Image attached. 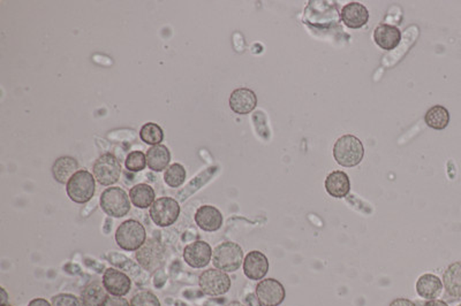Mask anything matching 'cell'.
<instances>
[{"label":"cell","instance_id":"8","mask_svg":"<svg viewBox=\"0 0 461 306\" xmlns=\"http://www.w3.org/2000/svg\"><path fill=\"white\" fill-rule=\"evenodd\" d=\"M149 214L157 226H172L180 215L179 203L171 197H161L151 205Z\"/></svg>","mask_w":461,"mask_h":306},{"label":"cell","instance_id":"3","mask_svg":"<svg viewBox=\"0 0 461 306\" xmlns=\"http://www.w3.org/2000/svg\"><path fill=\"white\" fill-rule=\"evenodd\" d=\"M95 176L87 170L75 173L66 185V193L69 200L78 204H86L93 198L96 190Z\"/></svg>","mask_w":461,"mask_h":306},{"label":"cell","instance_id":"15","mask_svg":"<svg viewBox=\"0 0 461 306\" xmlns=\"http://www.w3.org/2000/svg\"><path fill=\"white\" fill-rule=\"evenodd\" d=\"M340 16L346 27L350 29H360L365 27L368 22L369 12L365 5L353 1V3L346 4L343 7Z\"/></svg>","mask_w":461,"mask_h":306},{"label":"cell","instance_id":"25","mask_svg":"<svg viewBox=\"0 0 461 306\" xmlns=\"http://www.w3.org/2000/svg\"><path fill=\"white\" fill-rule=\"evenodd\" d=\"M425 121L429 128L435 131H443L450 123V113L447 107L442 105H434L430 107L425 116Z\"/></svg>","mask_w":461,"mask_h":306},{"label":"cell","instance_id":"35","mask_svg":"<svg viewBox=\"0 0 461 306\" xmlns=\"http://www.w3.org/2000/svg\"><path fill=\"white\" fill-rule=\"evenodd\" d=\"M1 295H3V298H1V306H5L7 305L6 302H7V294L6 292H5V289L1 288Z\"/></svg>","mask_w":461,"mask_h":306},{"label":"cell","instance_id":"18","mask_svg":"<svg viewBox=\"0 0 461 306\" xmlns=\"http://www.w3.org/2000/svg\"><path fill=\"white\" fill-rule=\"evenodd\" d=\"M325 190L333 198H345L350 191V181L346 173L335 170L325 178Z\"/></svg>","mask_w":461,"mask_h":306},{"label":"cell","instance_id":"10","mask_svg":"<svg viewBox=\"0 0 461 306\" xmlns=\"http://www.w3.org/2000/svg\"><path fill=\"white\" fill-rule=\"evenodd\" d=\"M256 297L262 306H279L284 302L286 292L278 280H260L256 285Z\"/></svg>","mask_w":461,"mask_h":306},{"label":"cell","instance_id":"9","mask_svg":"<svg viewBox=\"0 0 461 306\" xmlns=\"http://www.w3.org/2000/svg\"><path fill=\"white\" fill-rule=\"evenodd\" d=\"M198 285L203 294L208 296H222L230 289V277L217 268H210L198 277Z\"/></svg>","mask_w":461,"mask_h":306},{"label":"cell","instance_id":"11","mask_svg":"<svg viewBox=\"0 0 461 306\" xmlns=\"http://www.w3.org/2000/svg\"><path fill=\"white\" fill-rule=\"evenodd\" d=\"M102 282L108 294L118 297L126 296L132 288V281L128 275L116 268H108L104 272Z\"/></svg>","mask_w":461,"mask_h":306},{"label":"cell","instance_id":"22","mask_svg":"<svg viewBox=\"0 0 461 306\" xmlns=\"http://www.w3.org/2000/svg\"><path fill=\"white\" fill-rule=\"evenodd\" d=\"M445 292L453 298H461V262L450 265L443 274Z\"/></svg>","mask_w":461,"mask_h":306},{"label":"cell","instance_id":"21","mask_svg":"<svg viewBox=\"0 0 461 306\" xmlns=\"http://www.w3.org/2000/svg\"><path fill=\"white\" fill-rule=\"evenodd\" d=\"M78 161L75 160L73 157L65 155V157L58 158L57 160L54 161V166H52V175H54V180L61 185H67L71 178L78 172Z\"/></svg>","mask_w":461,"mask_h":306},{"label":"cell","instance_id":"34","mask_svg":"<svg viewBox=\"0 0 461 306\" xmlns=\"http://www.w3.org/2000/svg\"><path fill=\"white\" fill-rule=\"evenodd\" d=\"M423 306H449L444 300H432L427 302Z\"/></svg>","mask_w":461,"mask_h":306},{"label":"cell","instance_id":"19","mask_svg":"<svg viewBox=\"0 0 461 306\" xmlns=\"http://www.w3.org/2000/svg\"><path fill=\"white\" fill-rule=\"evenodd\" d=\"M417 295L425 300H435L438 298L443 290V282L440 277L434 274H423L417 280Z\"/></svg>","mask_w":461,"mask_h":306},{"label":"cell","instance_id":"28","mask_svg":"<svg viewBox=\"0 0 461 306\" xmlns=\"http://www.w3.org/2000/svg\"><path fill=\"white\" fill-rule=\"evenodd\" d=\"M127 170L129 172H141L147 166V155L141 151H133L127 155L125 161Z\"/></svg>","mask_w":461,"mask_h":306},{"label":"cell","instance_id":"12","mask_svg":"<svg viewBox=\"0 0 461 306\" xmlns=\"http://www.w3.org/2000/svg\"><path fill=\"white\" fill-rule=\"evenodd\" d=\"M211 258L213 249L207 242H193L183 250V259L193 268L206 267L211 262Z\"/></svg>","mask_w":461,"mask_h":306},{"label":"cell","instance_id":"13","mask_svg":"<svg viewBox=\"0 0 461 306\" xmlns=\"http://www.w3.org/2000/svg\"><path fill=\"white\" fill-rule=\"evenodd\" d=\"M269 259L258 250L249 253L243 260V273L253 281L263 280L269 272Z\"/></svg>","mask_w":461,"mask_h":306},{"label":"cell","instance_id":"1","mask_svg":"<svg viewBox=\"0 0 461 306\" xmlns=\"http://www.w3.org/2000/svg\"><path fill=\"white\" fill-rule=\"evenodd\" d=\"M333 157L340 166H358L365 157L363 142L354 135H344L333 146Z\"/></svg>","mask_w":461,"mask_h":306},{"label":"cell","instance_id":"23","mask_svg":"<svg viewBox=\"0 0 461 306\" xmlns=\"http://www.w3.org/2000/svg\"><path fill=\"white\" fill-rule=\"evenodd\" d=\"M171 161L170 150L163 144L151 146L147 151V164L153 172H162L166 170Z\"/></svg>","mask_w":461,"mask_h":306},{"label":"cell","instance_id":"32","mask_svg":"<svg viewBox=\"0 0 461 306\" xmlns=\"http://www.w3.org/2000/svg\"><path fill=\"white\" fill-rule=\"evenodd\" d=\"M389 306H417V304L407 298H395Z\"/></svg>","mask_w":461,"mask_h":306},{"label":"cell","instance_id":"16","mask_svg":"<svg viewBox=\"0 0 461 306\" xmlns=\"http://www.w3.org/2000/svg\"><path fill=\"white\" fill-rule=\"evenodd\" d=\"M374 41L382 50H395L402 41V31L392 24H378L374 30Z\"/></svg>","mask_w":461,"mask_h":306},{"label":"cell","instance_id":"38","mask_svg":"<svg viewBox=\"0 0 461 306\" xmlns=\"http://www.w3.org/2000/svg\"><path fill=\"white\" fill-rule=\"evenodd\" d=\"M458 306H461V304H460V305H458Z\"/></svg>","mask_w":461,"mask_h":306},{"label":"cell","instance_id":"2","mask_svg":"<svg viewBox=\"0 0 461 306\" xmlns=\"http://www.w3.org/2000/svg\"><path fill=\"white\" fill-rule=\"evenodd\" d=\"M243 262V248L234 242H224L217 245L213 253V264L219 271L233 273Z\"/></svg>","mask_w":461,"mask_h":306},{"label":"cell","instance_id":"20","mask_svg":"<svg viewBox=\"0 0 461 306\" xmlns=\"http://www.w3.org/2000/svg\"><path fill=\"white\" fill-rule=\"evenodd\" d=\"M108 297V292L103 282L99 281L88 283L80 295L82 306H103Z\"/></svg>","mask_w":461,"mask_h":306},{"label":"cell","instance_id":"29","mask_svg":"<svg viewBox=\"0 0 461 306\" xmlns=\"http://www.w3.org/2000/svg\"><path fill=\"white\" fill-rule=\"evenodd\" d=\"M131 306H162L156 295L148 290L138 292L131 300Z\"/></svg>","mask_w":461,"mask_h":306},{"label":"cell","instance_id":"30","mask_svg":"<svg viewBox=\"0 0 461 306\" xmlns=\"http://www.w3.org/2000/svg\"><path fill=\"white\" fill-rule=\"evenodd\" d=\"M51 304L52 306H82L81 300L71 294H60L54 296Z\"/></svg>","mask_w":461,"mask_h":306},{"label":"cell","instance_id":"17","mask_svg":"<svg viewBox=\"0 0 461 306\" xmlns=\"http://www.w3.org/2000/svg\"><path fill=\"white\" fill-rule=\"evenodd\" d=\"M195 223L204 232H217L222 228V212L213 205L201 206L195 213Z\"/></svg>","mask_w":461,"mask_h":306},{"label":"cell","instance_id":"26","mask_svg":"<svg viewBox=\"0 0 461 306\" xmlns=\"http://www.w3.org/2000/svg\"><path fill=\"white\" fill-rule=\"evenodd\" d=\"M140 138L148 146H158L164 140V131L157 123L148 122L140 131Z\"/></svg>","mask_w":461,"mask_h":306},{"label":"cell","instance_id":"36","mask_svg":"<svg viewBox=\"0 0 461 306\" xmlns=\"http://www.w3.org/2000/svg\"><path fill=\"white\" fill-rule=\"evenodd\" d=\"M225 306H245V305H243V303H240V302H237V300H235V302H230V303L226 304V305Z\"/></svg>","mask_w":461,"mask_h":306},{"label":"cell","instance_id":"27","mask_svg":"<svg viewBox=\"0 0 461 306\" xmlns=\"http://www.w3.org/2000/svg\"><path fill=\"white\" fill-rule=\"evenodd\" d=\"M186 175V170L183 165L173 164L165 170L164 181L170 188H179L185 183Z\"/></svg>","mask_w":461,"mask_h":306},{"label":"cell","instance_id":"24","mask_svg":"<svg viewBox=\"0 0 461 306\" xmlns=\"http://www.w3.org/2000/svg\"><path fill=\"white\" fill-rule=\"evenodd\" d=\"M155 197L156 193L153 188L149 185H134V187L129 191V198L133 205L138 208H151L153 203H155Z\"/></svg>","mask_w":461,"mask_h":306},{"label":"cell","instance_id":"14","mask_svg":"<svg viewBox=\"0 0 461 306\" xmlns=\"http://www.w3.org/2000/svg\"><path fill=\"white\" fill-rule=\"evenodd\" d=\"M230 110L240 116L249 114L258 105V96L248 88H238L230 96Z\"/></svg>","mask_w":461,"mask_h":306},{"label":"cell","instance_id":"7","mask_svg":"<svg viewBox=\"0 0 461 306\" xmlns=\"http://www.w3.org/2000/svg\"><path fill=\"white\" fill-rule=\"evenodd\" d=\"M93 172L99 185L108 187L119 181L121 175V164L116 155L112 153H104L95 161Z\"/></svg>","mask_w":461,"mask_h":306},{"label":"cell","instance_id":"5","mask_svg":"<svg viewBox=\"0 0 461 306\" xmlns=\"http://www.w3.org/2000/svg\"><path fill=\"white\" fill-rule=\"evenodd\" d=\"M101 208L108 217L123 218L131 211V198L121 188H108L101 196Z\"/></svg>","mask_w":461,"mask_h":306},{"label":"cell","instance_id":"4","mask_svg":"<svg viewBox=\"0 0 461 306\" xmlns=\"http://www.w3.org/2000/svg\"><path fill=\"white\" fill-rule=\"evenodd\" d=\"M147 233L136 220L123 221L116 232V242L125 251H138L146 243Z\"/></svg>","mask_w":461,"mask_h":306},{"label":"cell","instance_id":"6","mask_svg":"<svg viewBox=\"0 0 461 306\" xmlns=\"http://www.w3.org/2000/svg\"><path fill=\"white\" fill-rule=\"evenodd\" d=\"M135 257L143 270L153 273L164 266L166 253L162 243L155 238H150L136 251Z\"/></svg>","mask_w":461,"mask_h":306},{"label":"cell","instance_id":"37","mask_svg":"<svg viewBox=\"0 0 461 306\" xmlns=\"http://www.w3.org/2000/svg\"><path fill=\"white\" fill-rule=\"evenodd\" d=\"M5 306H12V305H9V304H7V305H5Z\"/></svg>","mask_w":461,"mask_h":306},{"label":"cell","instance_id":"33","mask_svg":"<svg viewBox=\"0 0 461 306\" xmlns=\"http://www.w3.org/2000/svg\"><path fill=\"white\" fill-rule=\"evenodd\" d=\"M28 306H52V304L49 303L44 298H35L28 304Z\"/></svg>","mask_w":461,"mask_h":306},{"label":"cell","instance_id":"31","mask_svg":"<svg viewBox=\"0 0 461 306\" xmlns=\"http://www.w3.org/2000/svg\"><path fill=\"white\" fill-rule=\"evenodd\" d=\"M103 306H131L126 298L118 297L110 295Z\"/></svg>","mask_w":461,"mask_h":306}]
</instances>
